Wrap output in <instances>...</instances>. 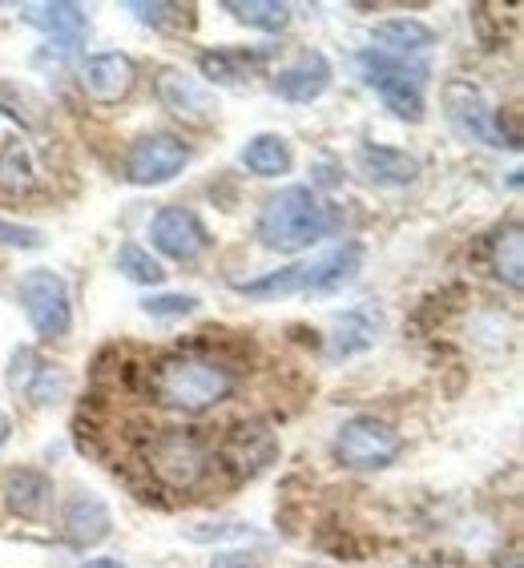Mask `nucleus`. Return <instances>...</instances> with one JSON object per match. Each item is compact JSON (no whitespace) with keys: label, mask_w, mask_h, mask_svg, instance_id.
<instances>
[{"label":"nucleus","mask_w":524,"mask_h":568,"mask_svg":"<svg viewBox=\"0 0 524 568\" xmlns=\"http://www.w3.org/2000/svg\"><path fill=\"white\" fill-rule=\"evenodd\" d=\"M242 165L259 178H279L291 170V150H286V142L279 133H259L242 150Z\"/></svg>","instance_id":"4be33fe9"},{"label":"nucleus","mask_w":524,"mask_h":568,"mask_svg":"<svg viewBox=\"0 0 524 568\" xmlns=\"http://www.w3.org/2000/svg\"><path fill=\"white\" fill-rule=\"evenodd\" d=\"M21 21L49 33L57 44H77L89 33V17L81 4H69V0H53V4H24Z\"/></svg>","instance_id":"f3484780"},{"label":"nucleus","mask_w":524,"mask_h":568,"mask_svg":"<svg viewBox=\"0 0 524 568\" xmlns=\"http://www.w3.org/2000/svg\"><path fill=\"white\" fill-rule=\"evenodd\" d=\"M492 266L501 274V283H508L513 291L524 286V239L516 222L504 230L501 239H496V246H492Z\"/></svg>","instance_id":"393cba45"},{"label":"nucleus","mask_w":524,"mask_h":568,"mask_svg":"<svg viewBox=\"0 0 524 568\" xmlns=\"http://www.w3.org/2000/svg\"><path fill=\"white\" fill-rule=\"evenodd\" d=\"M274 436L262 424H239L230 427L226 439H222V464L239 471V476H254L259 468H266L274 456Z\"/></svg>","instance_id":"dca6fc26"},{"label":"nucleus","mask_w":524,"mask_h":568,"mask_svg":"<svg viewBox=\"0 0 524 568\" xmlns=\"http://www.w3.org/2000/svg\"><path fill=\"white\" fill-rule=\"evenodd\" d=\"M118 271L130 278V283H145V286H158L165 278V266L153 258L150 251H142L138 242H125L118 251Z\"/></svg>","instance_id":"a878e982"},{"label":"nucleus","mask_w":524,"mask_h":568,"mask_svg":"<svg viewBox=\"0 0 524 568\" xmlns=\"http://www.w3.org/2000/svg\"><path fill=\"white\" fill-rule=\"evenodd\" d=\"M363 263V246L360 242H347V246H335V251L319 254L311 263H295L286 271L262 274V278H251V283H234V291L246 298H279V295H328L335 286L351 283L355 271Z\"/></svg>","instance_id":"7ed1b4c3"},{"label":"nucleus","mask_w":524,"mask_h":568,"mask_svg":"<svg viewBox=\"0 0 524 568\" xmlns=\"http://www.w3.org/2000/svg\"><path fill=\"white\" fill-rule=\"evenodd\" d=\"M145 468L158 476V484L187 493L210 471V444L194 427H162L145 448Z\"/></svg>","instance_id":"20e7f679"},{"label":"nucleus","mask_w":524,"mask_h":568,"mask_svg":"<svg viewBox=\"0 0 524 568\" xmlns=\"http://www.w3.org/2000/svg\"><path fill=\"white\" fill-rule=\"evenodd\" d=\"M4 496H9V508L24 520H37L44 516V508L53 504V480L37 468H17L9 471L4 480Z\"/></svg>","instance_id":"aec40b11"},{"label":"nucleus","mask_w":524,"mask_h":568,"mask_svg":"<svg viewBox=\"0 0 524 568\" xmlns=\"http://www.w3.org/2000/svg\"><path fill=\"white\" fill-rule=\"evenodd\" d=\"M262 61V53H202L198 57V69L206 81L214 85H239L251 77V69Z\"/></svg>","instance_id":"b1692460"},{"label":"nucleus","mask_w":524,"mask_h":568,"mask_svg":"<svg viewBox=\"0 0 524 568\" xmlns=\"http://www.w3.org/2000/svg\"><path fill=\"white\" fill-rule=\"evenodd\" d=\"M355 170L363 174V182H372L380 190L412 186L415 178H420V162H415L412 153L392 150V145H360Z\"/></svg>","instance_id":"2eb2a0df"},{"label":"nucleus","mask_w":524,"mask_h":568,"mask_svg":"<svg viewBox=\"0 0 524 568\" xmlns=\"http://www.w3.org/2000/svg\"><path fill=\"white\" fill-rule=\"evenodd\" d=\"M130 12L142 24H153V29H165V24L174 29V24H187L190 9H182V4H162V0H158V4H142V0H133Z\"/></svg>","instance_id":"bb28decb"},{"label":"nucleus","mask_w":524,"mask_h":568,"mask_svg":"<svg viewBox=\"0 0 524 568\" xmlns=\"http://www.w3.org/2000/svg\"><path fill=\"white\" fill-rule=\"evenodd\" d=\"M138 69L125 53H93L81 61L77 69V85L85 89V98H93L98 105H118L130 98Z\"/></svg>","instance_id":"f8f14e48"},{"label":"nucleus","mask_w":524,"mask_h":568,"mask_svg":"<svg viewBox=\"0 0 524 568\" xmlns=\"http://www.w3.org/2000/svg\"><path fill=\"white\" fill-rule=\"evenodd\" d=\"M210 568H262V565H259V557H251V552H219Z\"/></svg>","instance_id":"c756f323"},{"label":"nucleus","mask_w":524,"mask_h":568,"mask_svg":"<svg viewBox=\"0 0 524 568\" xmlns=\"http://www.w3.org/2000/svg\"><path fill=\"white\" fill-rule=\"evenodd\" d=\"M375 49L387 57H407V53H424L436 44V33L427 29L424 21H415V17H392V21H380L372 33Z\"/></svg>","instance_id":"412c9836"},{"label":"nucleus","mask_w":524,"mask_h":568,"mask_svg":"<svg viewBox=\"0 0 524 568\" xmlns=\"http://www.w3.org/2000/svg\"><path fill=\"white\" fill-rule=\"evenodd\" d=\"M81 568H125V565L113 557H101V560H89V565H81Z\"/></svg>","instance_id":"7c9ffc66"},{"label":"nucleus","mask_w":524,"mask_h":568,"mask_svg":"<svg viewBox=\"0 0 524 568\" xmlns=\"http://www.w3.org/2000/svg\"><path fill=\"white\" fill-rule=\"evenodd\" d=\"M404 452V439L392 424H383L375 416H355L339 427L335 436V456L339 464H347L355 471H380L395 464Z\"/></svg>","instance_id":"423d86ee"},{"label":"nucleus","mask_w":524,"mask_h":568,"mask_svg":"<svg viewBox=\"0 0 524 568\" xmlns=\"http://www.w3.org/2000/svg\"><path fill=\"white\" fill-rule=\"evenodd\" d=\"M375 335H380V311H372V306L343 311L328 335V355L331 359H351V355L372 347Z\"/></svg>","instance_id":"a211bd4d"},{"label":"nucleus","mask_w":524,"mask_h":568,"mask_svg":"<svg viewBox=\"0 0 524 568\" xmlns=\"http://www.w3.org/2000/svg\"><path fill=\"white\" fill-rule=\"evenodd\" d=\"M328 85H331V61L323 53H315V49L295 57L283 73L274 77V93H279L283 101H295V105L319 101L323 93H328Z\"/></svg>","instance_id":"4468645a"},{"label":"nucleus","mask_w":524,"mask_h":568,"mask_svg":"<svg viewBox=\"0 0 524 568\" xmlns=\"http://www.w3.org/2000/svg\"><path fill=\"white\" fill-rule=\"evenodd\" d=\"M158 98H162V105L174 113V118L194 121V125H206V121L219 113L214 93H210L198 77L182 73V69H162V73H158Z\"/></svg>","instance_id":"ddd939ff"},{"label":"nucleus","mask_w":524,"mask_h":568,"mask_svg":"<svg viewBox=\"0 0 524 568\" xmlns=\"http://www.w3.org/2000/svg\"><path fill=\"white\" fill-rule=\"evenodd\" d=\"M331 230L328 206L319 202L311 186H286L279 194L266 197V206L259 214V239L262 246H271L279 254H299L306 246H315Z\"/></svg>","instance_id":"f03ea898"},{"label":"nucleus","mask_w":524,"mask_h":568,"mask_svg":"<svg viewBox=\"0 0 524 568\" xmlns=\"http://www.w3.org/2000/svg\"><path fill=\"white\" fill-rule=\"evenodd\" d=\"M41 230L33 226H17V222L0 219V246H24V251H37L41 246Z\"/></svg>","instance_id":"c85d7f7f"},{"label":"nucleus","mask_w":524,"mask_h":568,"mask_svg":"<svg viewBox=\"0 0 524 568\" xmlns=\"http://www.w3.org/2000/svg\"><path fill=\"white\" fill-rule=\"evenodd\" d=\"M190 162V145L174 133H150L142 142H133L130 158H125V174L138 186H162L170 178H178Z\"/></svg>","instance_id":"1a4fd4ad"},{"label":"nucleus","mask_w":524,"mask_h":568,"mask_svg":"<svg viewBox=\"0 0 524 568\" xmlns=\"http://www.w3.org/2000/svg\"><path fill=\"white\" fill-rule=\"evenodd\" d=\"M234 383L239 379H234V372H230L226 363L214 359V355H202V351L165 355L145 375L153 404L182 412V416H202L210 407H219L222 399L234 395Z\"/></svg>","instance_id":"f257e3e1"},{"label":"nucleus","mask_w":524,"mask_h":568,"mask_svg":"<svg viewBox=\"0 0 524 568\" xmlns=\"http://www.w3.org/2000/svg\"><path fill=\"white\" fill-rule=\"evenodd\" d=\"M444 110H449V121L456 125V133L472 138V142H484V145H508L496 130V113L488 110V101H484L481 85H472V81H449L444 85Z\"/></svg>","instance_id":"9d476101"},{"label":"nucleus","mask_w":524,"mask_h":568,"mask_svg":"<svg viewBox=\"0 0 524 568\" xmlns=\"http://www.w3.org/2000/svg\"><path fill=\"white\" fill-rule=\"evenodd\" d=\"M360 73L395 118L404 121L424 118L427 65H407V57H387L380 49H367V53H360Z\"/></svg>","instance_id":"39448f33"},{"label":"nucleus","mask_w":524,"mask_h":568,"mask_svg":"<svg viewBox=\"0 0 524 568\" xmlns=\"http://www.w3.org/2000/svg\"><path fill=\"white\" fill-rule=\"evenodd\" d=\"M198 306L194 295H145L142 298V311L153 318H178V315H190Z\"/></svg>","instance_id":"cd10ccee"},{"label":"nucleus","mask_w":524,"mask_h":568,"mask_svg":"<svg viewBox=\"0 0 524 568\" xmlns=\"http://www.w3.org/2000/svg\"><path fill=\"white\" fill-rule=\"evenodd\" d=\"M49 182L44 158L24 125L12 121L9 133H0V190L4 194H37Z\"/></svg>","instance_id":"6e6552de"},{"label":"nucleus","mask_w":524,"mask_h":568,"mask_svg":"<svg viewBox=\"0 0 524 568\" xmlns=\"http://www.w3.org/2000/svg\"><path fill=\"white\" fill-rule=\"evenodd\" d=\"M21 306L33 331L41 339H61L73 327V298H69V286L61 274L53 271H29L17 286Z\"/></svg>","instance_id":"0eeeda50"},{"label":"nucleus","mask_w":524,"mask_h":568,"mask_svg":"<svg viewBox=\"0 0 524 568\" xmlns=\"http://www.w3.org/2000/svg\"><path fill=\"white\" fill-rule=\"evenodd\" d=\"M9 432H12L9 416H0V444H4V439H9Z\"/></svg>","instance_id":"2f4dec72"},{"label":"nucleus","mask_w":524,"mask_h":568,"mask_svg":"<svg viewBox=\"0 0 524 568\" xmlns=\"http://www.w3.org/2000/svg\"><path fill=\"white\" fill-rule=\"evenodd\" d=\"M150 242L165 254V258L190 263V258H198V254L210 246V234H206V226L198 222L194 210L170 206V210H158V214H153Z\"/></svg>","instance_id":"9b49d317"},{"label":"nucleus","mask_w":524,"mask_h":568,"mask_svg":"<svg viewBox=\"0 0 524 568\" xmlns=\"http://www.w3.org/2000/svg\"><path fill=\"white\" fill-rule=\"evenodd\" d=\"M222 9L234 21L251 24V29H266V33H279L291 21V4H279V0H226Z\"/></svg>","instance_id":"5701e85b"},{"label":"nucleus","mask_w":524,"mask_h":568,"mask_svg":"<svg viewBox=\"0 0 524 568\" xmlns=\"http://www.w3.org/2000/svg\"><path fill=\"white\" fill-rule=\"evenodd\" d=\"M61 528L73 545H101L105 536H110L113 520H110V508L98 500V496H73L66 504V516H61Z\"/></svg>","instance_id":"6ab92c4d"}]
</instances>
